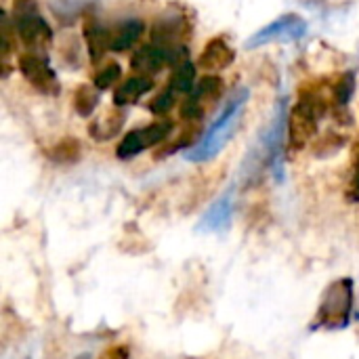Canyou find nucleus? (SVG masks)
Here are the masks:
<instances>
[{
  "label": "nucleus",
  "instance_id": "1a4fd4ad",
  "mask_svg": "<svg viewBox=\"0 0 359 359\" xmlns=\"http://www.w3.org/2000/svg\"><path fill=\"white\" fill-rule=\"evenodd\" d=\"M221 90H223V82H221V78H215V76L204 78V80L198 84V88H196V90H191L189 99L183 103V109H181L183 118H187V120H191V118H200V116L204 114V103H206V101L217 99V97L221 95Z\"/></svg>",
  "mask_w": 359,
  "mask_h": 359
},
{
  "label": "nucleus",
  "instance_id": "9b49d317",
  "mask_svg": "<svg viewBox=\"0 0 359 359\" xmlns=\"http://www.w3.org/2000/svg\"><path fill=\"white\" fill-rule=\"evenodd\" d=\"M183 32H185V21L181 17H168L154 25L151 38L158 46L170 48V46H181L179 40L183 38Z\"/></svg>",
  "mask_w": 359,
  "mask_h": 359
},
{
  "label": "nucleus",
  "instance_id": "f03ea898",
  "mask_svg": "<svg viewBox=\"0 0 359 359\" xmlns=\"http://www.w3.org/2000/svg\"><path fill=\"white\" fill-rule=\"evenodd\" d=\"M351 316H353V282L349 278H343L326 290L313 328H328V330L345 328L349 326Z\"/></svg>",
  "mask_w": 359,
  "mask_h": 359
},
{
  "label": "nucleus",
  "instance_id": "7ed1b4c3",
  "mask_svg": "<svg viewBox=\"0 0 359 359\" xmlns=\"http://www.w3.org/2000/svg\"><path fill=\"white\" fill-rule=\"evenodd\" d=\"M13 13H15V32L19 34L21 42L40 48L50 42L53 32L44 17L38 11L36 0H13Z\"/></svg>",
  "mask_w": 359,
  "mask_h": 359
},
{
  "label": "nucleus",
  "instance_id": "39448f33",
  "mask_svg": "<svg viewBox=\"0 0 359 359\" xmlns=\"http://www.w3.org/2000/svg\"><path fill=\"white\" fill-rule=\"evenodd\" d=\"M305 32H307V23L299 15H284L273 23L255 32V36L246 40V48H257L269 42H292L303 38Z\"/></svg>",
  "mask_w": 359,
  "mask_h": 359
},
{
  "label": "nucleus",
  "instance_id": "f3484780",
  "mask_svg": "<svg viewBox=\"0 0 359 359\" xmlns=\"http://www.w3.org/2000/svg\"><path fill=\"white\" fill-rule=\"evenodd\" d=\"M95 107H97V90L88 88V86H82L76 93V109H78V114L88 116Z\"/></svg>",
  "mask_w": 359,
  "mask_h": 359
},
{
  "label": "nucleus",
  "instance_id": "4468645a",
  "mask_svg": "<svg viewBox=\"0 0 359 359\" xmlns=\"http://www.w3.org/2000/svg\"><path fill=\"white\" fill-rule=\"evenodd\" d=\"M141 32H143V23H141L139 19H128V21H124V23L118 25V29L111 34L109 48H111V50H126V48H130V46L139 40Z\"/></svg>",
  "mask_w": 359,
  "mask_h": 359
},
{
  "label": "nucleus",
  "instance_id": "2eb2a0df",
  "mask_svg": "<svg viewBox=\"0 0 359 359\" xmlns=\"http://www.w3.org/2000/svg\"><path fill=\"white\" fill-rule=\"evenodd\" d=\"M84 36H86V44H88V53H90L93 61L101 59L103 53L109 48L111 34H109L103 25L90 21V23H86V27H84Z\"/></svg>",
  "mask_w": 359,
  "mask_h": 359
},
{
  "label": "nucleus",
  "instance_id": "a211bd4d",
  "mask_svg": "<svg viewBox=\"0 0 359 359\" xmlns=\"http://www.w3.org/2000/svg\"><path fill=\"white\" fill-rule=\"evenodd\" d=\"M118 78H120V67H118V63H107V65L95 76V88H97V90H105V88H109L114 82H118Z\"/></svg>",
  "mask_w": 359,
  "mask_h": 359
},
{
  "label": "nucleus",
  "instance_id": "f257e3e1",
  "mask_svg": "<svg viewBox=\"0 0 359 359\" xmlns=\"http://www.w3.org/2000/svg\"><path fill=\"white\" fill-rule=\"evenodd\" d=\"M246 101H248V90L246 88H240L229 99V103L225 105V109L221 111V116L212 122V126L202 137V141L196 147H191L185 154V158L191 160V162H206V160L215 158L227 145V141L231 139V135L236 133Z\"/></svg>",
  "mask_w": 359,
  "mask_h": 359
},
{
  "label": "nucleus",
  "instance_id": "ddd939ff",
  "mask_svg": "<svg viewBox=\"0 0 359 359\" xmlns=\"http://www.w3.org/2000/svg\"><path fill=\"white\" fill-rule=\"evenodd\" d=\"M154 82L145 76H135V78H128L126 82H122L114 95V103L116 105H128V103H135L139 97H143L147 90H151Z\"/></svg>",
  "mask_w": 359,
  "mask_h": 359
},
{
  "label": "nucleus",
  "instance_id": "f8f14e48",
  "mask_svg": "<svg viewBox=\"0 0 359 359\" xmlns=\"http://www.w3.org/2000/svg\"><path fill=\"white\" fill-rule=\"evenodd\" d=\"M233 50L225 44V40L221 38H215L206 44L202 57H200V65L206 67V69H221V67H227L231 65L233 61Z\"/></svg>",
  "mask_w": 359,
  "mask_h": 359
},
{
  "label": "nucleus",
  "instance_id": "20e7f679",
  "mask_svg": "<svg viewBox=\"0 0 359 359\" xmlns=\"http://www.w3.org/2000/svg\"><path fill=\"white\" fill-rule=\"evenodd\" d=\"M324 114V101L316 95H305L290 114V141L294 147H303L318 128Z\"/></svg>",
  "mask_w": 359,
  "mask_h": 359
},
{
  "label": "nucleus",
  "instance_id": "9d476101",
  "mask_svg": "<svg viewBox=\"0 0 359 359\" xmlns=\"http://www.w3.org/2000/svg\"><path fill=\"white\" fill-rule=\"evenodd\" d=\"M233 215V191L229 189L227 194H223L210 208L208 212L202 217L200 221V229L202 231H219L223 227L229 225Z\"/></svg>",
  "mask_w": 359,
  "mask_h": 359
},
{
  "label": "nucleus",
  "instance_id": "412c9836",
  "mask_svg": "<svg viewBox=\"0 0 359 359\" xmlns=\"http://www.w3.org/2000/svg\"><path fill=\"white\" fill-rule=\"evenodd\" d=\"M351 198L359 200V154L358 162H355V175H353V181H351Z\"/></svg>",
  "mask_w": 359,
  "mask_h": 359
},
{
  "label": "nucleus",
  "instance_id": "6ab92c4d",
  "mask_svg": "<svg viewBox=\"0 0 359 359\" xmlns=\"http://www.w3.org/2000/svg\"><path fill=\"white\" fill-rule=\"evenodd\" d=\"M353 88H355V78L353 74H345L341 78V82L337 84V90H334V99L339 105H347V101L351 99L353 95Z\"/></svg>",
  "mask_w": 359,
  "mask_h": 359
},
{
  "label": "nucleus",
  "instance_id": "6e6552de",
  "mask_svg": "<svg viewBox=\"0 0 359 359\" xmlns=\"http://www.w3.org/2000/svg\"><path fill=\"white\" fill-rule=\"evenodd\" d=\"M19 69L36 90H40L44 95H57L59 93V80H57L55 72L50 69V65L46 63L44 57L34 55V53H25L19 57Z\"/></svg>",
  "mask_w": 359,
  "mask_h": 359
},
{
  "label": "nucleus",
  "instance_id": "4be33fe9",
  "mask_svg": "<svg viewBox=\"0 0 359 359\" xmlns=\"http://www.w3.org/2000/svg\"><path fill=\"white\" fill-rule=\"evenodd\" d=\"M358 320H359V307H358Z\"/></svg>",
  "mask_w": 359,
  "mask_h": 359
},
{
  "label": "nucleus",
  "instance_id": "dca6fc26",
  "mask_svg": "<svg viewBox=\"0 0 359 359\" xmlns=\"http://www.w3.org/2000/svg\"><path fill=\"white\" fill-rule=\"evenodd\" d=\"M194 78H196V67L189 61H183L175 67L172 78H170V86H172V90H179V93H191Z\"/></svg>",
  "mask_w": 359,
  "mask_h": 359
},
{
  "label": "nucleus",
  "instance_id": "423d86ee",
  "mask_svg": "<svg viewBox=\"0 0 359 359\" xmlns=\"http://www.w3.org/2000/svg\"><path fill=\"white\" fill-rule=\"evenodd\" d=\"M187 57V48L185 46H170V48H164V46H141L133 59H130V65L133 69L141 72V74H156L160 72L164 65H179L183 63Z\"/></svg>",
  "mask_w": 359,
  "mask_h": 359
},
{
  "label": "nucleus",
  "instance_id": "aec40b11",
  "mask_svg": "<svg viewBox=\"0 0 359 359\" xmlns=\"http://www.w3.org/2000/svg\"><path fill=\"white\" fill-rule=\"evenodd\" d=\"M172 103H175V99H172V90H164V93H160L151 103H149V109L154 111V114H166L170 107H172Z\"/></svg>",
  "mask_w": 359,
  "mask_h": 359
},
{
  "label": "nucleus",
  "instance_id": "0eeeda50",
  "mask_svg": "<svg viewBox=\"0 0 359 359\" xmlns=\"http://www.w3.org/2000/svg\"><path fill=\"white\" fill-rule=\"evenodd\" d=\"M170 130H172V122H156V124H149L145 128L133 130V133H128L122 139V143L118 145L116 154H118V158L128 160V158L145 151L147 147L158 145L160 141H164Z\"/></svg>",
  "mask_w": 359,
  "mask_h": 359
}]
</instances>
